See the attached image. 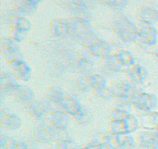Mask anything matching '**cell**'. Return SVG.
<instances>
[{
  "mask_svg": "<svg viewBox=\"0 0 158 149\" xmlns=\"http://www.w3.org/2000/svg\"><path fill=\"white\" fill-rule=\"evenodd\" d=\"M27 1H29V2H35L36 1H40V0H27Z\"/></svg>",
  "mask_w": 158,
  "mask_h": 149,
  "instance_id": "cell-1",
  "label": "cell"
}]
</instances>
